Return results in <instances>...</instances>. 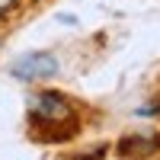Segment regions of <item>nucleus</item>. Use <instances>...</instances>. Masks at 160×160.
Instances as JSON below:
<instances>
[{"instance_id":"f257e3e1","label":"nucleus","mask_w":160,"mask_h":160,"mask_svg":"<svg viewBox=\"0 0 160 160\" xmlns=\"http://www.w3.org/2000/svg\"><path fill=\"white\" fill-rule=\"evenodd\" d=\"M29 118H32V128L38 141H68L77 135V112L68 96H61L55 90H45L29 102Z\"/></svg>"},{"instance_id":"20e7f679","label":"nucleus","mask_w":160,"mask_h":160,"mask_svg":"<svg viewBox=\"0 0 160 160\" xmlns=\"http://www.w3.org/2000/svg\"><path fill=\"white\" fill-rule=\"evenodd\" d=\"M16 7H19V0H0V19H7Z\"/></svg>"},{"instance_id":"7ed1b4c3","label":"nucleus","mask_w":160,"mask_h":160,"mask_svg":"<svg viewBox=\"0 0 160 160\" xmlns=\"http://www.w3.org/2000/svg\"><path fill=\"white\" fill-rule=\"evenodd\" d=\"M160 148V135H128L118 141V157L125 160H141Z\"/></svg>"},{"instance_id":"f03ea898","label":"nucleus","mask_w":160,"mask_h":160,"mask_svg":"<svg viewBox=\"0 0 160 160\" xmlns=\"http://www.w3.org/2000/svg\"><path fill=\"white\" fill-rule=\"evenodd\" d=\"M58 68H61V64H58V58L51 55V51H29V55H22V58L13 61L10 74L19 77V80H26V83H35V80L55 77Z\"/></svg>"}]
</instances>
